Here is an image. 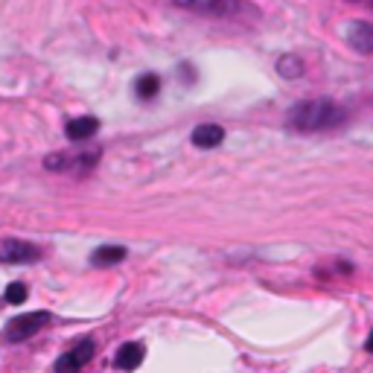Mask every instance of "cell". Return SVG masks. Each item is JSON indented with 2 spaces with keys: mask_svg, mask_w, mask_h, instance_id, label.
<instances>
[{
  "mask_svg": "<svg viewBox=\"0 0 373 373\" xmlns=\"http://www.w3.org/2000/svg\"><path fill=\"white\" fill-rule=\"evenodd\" d=\"M345 120H347L345 105H338L335 100H327V97L303 100V103L292 105L289 114H286L289 129H292V132H300V135L332 132V129H338Z\"/></svg>",
  "mask_w": 373,
  "mask_h": 373,
  "instance_id": "cell-1",
  "label": "cell"
},
{
  "mask_svg": "<svg viewBox=\"0 0 373 373\" xmlns=\"http://www.w3.org/2000/svg\"><path fill=\"white\" fill-rule=\"evenodd\" d=\"M178 9H190L204 18H219V21H236L245 15H257L245 0H169Z\"/></svg>",
  "mask_w": 373,
  "mask_h": 373,
  "instance_id": "cell-2",
  "label": "cell"
},
{
  "mask_svg": "<svg viewBox=\"0 0 373 373\" xmlns=\"http://www.w3.org/2000/svg\"><path fill=\"white\" fill-rule=\"evenodd\" d=\"M103 149L100 146H85L76 152H50L44 158V169L50 172H90L100 164Z\"/></svg>",
  "mask_w": 373,
  "mask_h": 373,
  "instance_id": "cell-3",
  "label": "cell"
},
{
  "mask_svg": "<svg viewBox=\"0 0 373 373\" xmlns=\"http://www.w3.org/2000/svg\"><path fill=\"white\" fill-rule=\"evenodd\" d=\"M50 324V312H29V315H18L6 324V341H26V338H33L36 332H41L44 327Z\"/></svg>",
  "mask_w": 373,
  "mask_h": 373,
  "instance_id": "cell-4",
  "label": "cell"
},
{
  "mask_svg": "<svg viewBox=\"0 0 373 373\" xmlns=\"http://www.w3.org/2000/svg\"><path fill=\"white\" fill-rule=\"evenodd\" d=\"M41 260V248L23 239H0V263L9 266H26V263H38Z\"/></svg>",
  "mask_w": 373,
  "mask_h": 373,
  "instance_id": "cell-5",
  "label": "cell"
},
{
  "mask_svg": "<svg viewBox=\"0 0 373 373\" xmlns=\"http://www.w3.org/2000/svg\"><path fill=\"white\" fill-rule=\"evenodd\" d=\"M93 353H97V345H93V338H82L70 353L58 356V362H56V373H76V370H82V367L93 359Z\"/></svg>",
  "mask_w": 373,
  "mask_h": 373,
  "instance_id": "cell-6",
  "label": "cell"
},
{
  "mask_svg": "<svg viewBox=\"0 0 373 373\" xmlns=\"http://www.w3.org/2000/svg\"><path fill=\"white\" fill-rule=\"evenodd\" d=\"M345 38L356 53L373 56V23L370 21H350L345 29Z\"/></svg>",
  "mask_w": 373,
  "mask_h": 373,
  "instance_id": "cell-7",
  "label": "cell"
},
{
  "mask_svg": "<svg viewBox=\"0 0 373 373\" xmlns=\"http://www.w3.org/2000/svg\"><path fill=\"white\" fill-rule=\"evenodd\" d=\"M190 140H193L196 149H216L225 140V129L219 126V122H199V126L193 129V135H190Z\"/></svg>",
  "mask_w": 373,
  "mask_h": 373,
  "instance_id": "cell-8",
  "label": "cell"
},
{
  "mask_svg": "<svg viewBox=\"0 0 373 373\" xmlns=\"http://www.w3.org/2000/svg\"><path fill=\"white\" fill-rule=\"evenodd\" d=\"M143 359H146V347L140 341H126V345H120V350L114 353V367L117 370H137Z\"/></svg>",
  "mask_w": 373,
  "mask_h": 373,
  "instance_id": "cell-9",
  "label": "cell"
},
{
  "mask_svg": "<svg viewBox=\"0 0 373 373\" xmlns=\"http://www.w3.org/2000/svg\"><path fill=\"white\" fill-rule=\"evenodd\" d=\"M100 132V120L97 117H73V120H68V126H65V135H68V140H73V143H85L88 137H93Z\"/></svg>",
  "mask_w": 373,
  "mask_h": 373,
  "instance_id": "cell-10",
  "label": "cell"
},
{
  "mask_svg": "<svg viewBox=\"0 0 373 373\" xmlns=\"http://www.w3.org/2000/svg\"><path fill=\"white\" fill-rule=\"evenodd\" d=\"M277 73L283 79H300L306 73V65H303V58L298 53H283L277 58Z\"/></svg>",
  "mask_w": 373,
  "mask_h": 373,
  "instance_id": "cell-11",
  "label": "cell"
},
{
  "mask_svg": "<svg viewBox=\"0 0 373 373\" xmlns=\"http://www.w3.org/2000/svg\"><path fill=\"white\" fill-rule=\"evenodd\" d=\"M126 254H129V251H126L122 245H100L97 251L90 254V263H93V266H117V263L126 260Z\"/></svg>",
  "mask_w": 373,
  "mask_h": 373,
  "instance_id": "cell-12",
  "label": "cell"
},
{
  "mask_svg": "<svg viewBox=\"0 0 373 373\" xmlns=\"http://www.w3.org/2000/svg\"><path fill=\"white\" fill-rule=\"evenodd\" d=\"M135 90H137L140 100H154V97H158V90H161V76L158 73H143L135 82Z\"/></svg>",
  "mask_w": 373,
  "mask_h": 373,
  "instance_id": "cell-13",
  "label": "cell"
},
{
  "mask_svg": "<svg viewBox=\"0 0 373 373\" xmlns=\"http://www.w3.org/2000/svg\"><path fill=\"white\" fill-rule=\"evenodd\" d=\"M26 295H29V289L23 286V283H9L6 286V303H12V306H18V303H23L26 300Z\"/></svg>",
  "mask_w": 373,
  "mask_h": 373,
  "instance_id": "cell-14",
  "label": "cell"
},
{
  "mask_svg": "<svg viewBox=\"0 0 373 373\" xmlns=\"http://www.w3.org/2000/svg\"><path fill=\"white\" fill-rule=\"evenodd\" d=\"M364 347H367V353H373V330H370V335H367V341H364Z\"/></svg>",
  "mask_w": 373,
  "mask_h": 373,
  "instance_id": "cell-15",
  "label": "cell"
}]
</instances>
